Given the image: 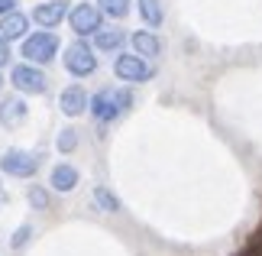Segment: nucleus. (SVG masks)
<instances>
[{
    "label": "nucleus",
    "instance_id": "17",
    "mask_svg": "<svg viewBox=\"0 0 262 256\" xmlns=\"http://www.w3.org/2000/svg\"><path fill=\"white\" fill-rule=\"evenodd\" d=\"M29 204L39 211H49V204H52V198H49V191L42 185H29Z\"/></svg>",
    "mask_w": 262,
    "mask_h": 256
},
{
    "label": "nucleus",
    "instance_id": "21",
    "mask_svg": "<svg viewBox=\"0 0 262 256\" xmlns=\"http://www.w3.org/2000/svg\"><path fill=\"white\" fill-rule=\"evenodd\" d=\"M10 55H13V52H10V43H7L4 36H0V68H7V65H10Z\"/></svg>",
    "mask_w": 262,
    "mask_h": 256
},
{
    "label": "nucleus",
    "instance_id": "18",
    "mask_svg": "<svg viewBox=\"0 0 262 256\" xmlns=\"http://www.w3.org/2000/svg\"><path fill=\"white\" fill-rule=\"evenodd\" d=\"M94 204H100V208H104L107 214H117V211H120L117 198H114V194H110L107 188H94Z\"/></svg>",
    "mask_w": 262,
    "mask_h": 256
},
{
    "label": "nucleus",
    "instance_id": "15",
    "mask_svg": "<svg viewBox=\"0 0 262 256\" xmlns=\"http://www.w3.org/2000/svg\"><path fill=\"white\" fill-rule=\"evenodd\" d=\"M136 4H139V16H143V23L149 29H159V26H162L165 13H162V4H159V0H136Z\"/></svg>",
    "mask_w": 262,
    "mask_h": 256
},
{
    "label": "nucleus",
    "instance_id": "12",
    "mask_svg": "<svg viewBox=\"0 0 262 256\" xmlns=\"http://www.w3.org/2000/svg\"><path fill=\"white\" fill-rule=\"evenodd\" d=\"M0 36H4L7 43H13V39H26L29 36V16L19 13V10L0 16Z\"/></svg>",
    "mask_w": 262,
    "mask_h": 256
},
{
    "label": "nucleus",
    "instance_id": "22",
    "mask_svg": "<svg viewBox=\"0 0 262 256\" xmlns=\"http://www.w3.org/2000/svg\"><path fill=\"white\" fill-rule=\"evenodd\" d=\"M19 0H0V16H7V13H13Z\"/></svg>",
    "mask_w": 262,
    "mask_h": 256
},
{
    "label": "nucleus",
    "instance_id": "14",
    "mask_svg": "<svg viewBox=\"0 0 262 256\" xmlns=\"http://www.w3.org/2000/svg\"><path fill=\"white\" fill-rule=\"evenodd\" d=\"M123 29H97L94 33V49L97 52H120L123 49Z\"/></svg>",
    "mask_w": 262,
    "mask_h": 256
},
{
    "label": "nucleus",
    "instance_id": "16",
    "mask_svg": "<svg viewBox=\"0 0 262 256\" xmlns=\"http://www.w3.org/2000/svg\"><path fill=\"white\" fill-rule=\"evenodd\" d=\"M97 7L104 16H114V19H126L129 13V0H97Z\"/></svg>",
    "mask_w": 262,
    "mask_h": 256
},
{
    "label": "nucleus",
    "instance_id": "3",
    "mask_svg": "<svg viewBox=\"0 0 262 256\" xmlns=\"http://www.w3.org/2000/svg\"><path fill=\"white\" fill-rule=\"evenodd\" d=\"M65 71L75 78H88L97 71V49L88 43V39H75L72 46L65 49Z\"/></svg>",
    "mask_w": 262,
    "mask_h": 256
},
{
    "label": "nucleus",
    "instance_id": "11",
    "mask_svg": "<svg viewBox=\"0 0 262 256\" xmlns=\"http://www.w3.org/2000/svg\"><path fill=\"white\" fill-rule=\"evenodd\" d=\"M78 182H81V172H78L72 162H58V166L52 169V175H49V185H52V191H58V194L75 191Z\"/></svg>",
    "mask_w": 262,
    "mask_h": 256
},
{
    "label": "nucleus",
    "instance_id": "2",
    "mask_svg": "<svg viewBox=\"0 0 262 256\" xmlns=\"http://www.w3.org/2000/svg\"><path fill=\"white\" fill-rule=\"evenodd\" d=\"M19 55H23L26 62H33V65H49L58 55V36L52 29H36V33H29L23 39Z\"/></svg>",
    "mask_w": 262,
    "mask_h": 256
},
{
    "label": "nucleus",
    "instance_id": "5",
    "mask_svg": "<svg viewBox=\"0 0 262 256\" xmlns=\"http://www.w3.org/2000/svg\"><path fill=\"white\" fill-rule=\"evenodd\" d=\"M68 26H72V33L78 39H88V36H94L97 29H104V13H100V7H94V4H75L68 10Z\"/></svg>",
    "mask_w": 262,
    "mask_h": 256
},
{
    "label": "nucleus",
    "instance_id": "13",
    "mask_svg": "<svg viewBox=\"0 0 262 256\" xmlns=\"http://www.w3.org/2000/svg\"><path fill=\"white\" fill-rule=\"evenodd\" d=\"M133 49H136V55H149V58H156V55H162V39H159L152 29H139V33H133Z\"/></svg>",
    "mask_w": 262,
    "mask_h": 256
},
{
    "label": "nucleus",
    "instance_id": "19",
    "mask_svg": "<svg viewBox=\"0 0 262 256\" xmlns=\"http://www.w3.org/2000/svg\"><path fill=\"white\" fill-rule=\"evenodd\" d=\"M55 146H58V152H65V156H68V152H75L78 149V133L75 130H62V133H58V140H55Z\"/></svg>",
    "mask_w": 262,
    "mask_h": 256
},
{
    "label": "nucleus",
    "instance_id": "23",
    "mask_svg": "<svg viewBox=\"0 0 262 256\" xmlns=\"http://www.w3.org/2000/svg\"><path fill=\"white\" fill-rule=\"evenodd\" d=\"M0 88H4V78H0Z\"/></svg>",
    "mask_w": 262,
    "mask_h": 256
},
{
    "label": "nucleus",
    "instance_id": "4",
    "mask_svg": "<svg viewBox=\"0 0 262 256\" xmlns=\"http://www.w3.org/2000/svg\"><path fill=\"white\" fill-rule=\"evenodd\" d=\"M10 85H13L19 94L36 97V94H46L49 91V78H46L42 65L23 62V65H13V71H10Z\"/></svg>",
    "mask_w": 262,
    "mask_h": 256
},
{
    "label": "nucleus",
    "instance_id": "8",
    "mask_svg": "<svg viewBox=\"0 0 262 256\" xmlns=\"http://www.w3.org/2000/svg\"><path fill=\"white\" fill-rule=\"evenodd\" d=\"M29 19H33L39 29H55L58 23L68 19V4L65 0H46V4H36Z\"/></svg>",
    "mask_w": 262,
    "mask_h": 256
},
{
    "label": "nucleus",
    "instance_id": "24",
    "mask_svg": "<svg viewBox=\"0 0 262 256\" xmlns=\"http://www.w3.org/2000/svg\"><path fill=\"white\" fill-rule=\"evenodd\" d=\"M0 191H4V188H0Z\"/></svg>",
    "mask_w": 262,
    "mask_h": 256
},
{
    "label": "nucleus",
    "instance_id": "10",
    "mask_svg": "<svg viewBox=\"0 0 262 256\" xmlns=\"http://www.w3.org/2000/svg\"><path fill=\"white\" fill-rule=\"evenodd\" d=\"M26 117H29V107L19 91L0 101V124L4 127H19V124H26Z\"/></svg>",
    "mask_w": 262,
    "mask_h": 256
},
{
    "label": "nucleus",
    "instance_id": "1",
    "mask_svg": "<svg viewBox=\"0 0 262 256\" xmlns=\"http://www.w3.org/2000/svg\"><path fill=\"white\" fill-rule=\"evenodd\" d=\"M133 107V94L126 88H100L94 97H91V117L97 124H114L117 117H123L126 110Z\"/></svg>",
    "mask_w": 262,
    "mask_h": 256
},
{
    "label": "nucleus",
    "instance_id": "7",
    "mask_svg": "<svg viewBox=\"0 0 262 256\" xmlns=\"http://www.w3.org/2000/svg\"><path fill=\"white\" fill-rule=\"evenodd\" d=\"M114 75L120 81H126V85H143V81H149L156 75V68L146 62L143 55H126V52H120L114 58Z\"/></svg>",
    "mask_w": 262,
    "mask_h": 256
},
{
    "label": "nucleus",
    "instance_id": "20",
    "mask_svg": "<svg viewBox=\"0 0 262 256\" xmlns=\"http://www.w3.org/2000/svg\"><path fill=\"white\" fill-rule=\"evenodd\" d=\"M29 233H33V227H29V224H23V227H19V230L13 233V240H10V243H13V250L26 247V243H29Z\"/></svg>",
    "mask_w": 262,
    "mask_h": 256
},
{
    "label": "nucleus",
    "instance_id": "9",
    "mask_svg": "<svg viewBox=\"0 0 262 256\" xmlns=\"http://www.w3.org/2000/svg\"><path fill=\"white\" fill-rule=\"evenodd\" d=\"M58 107H62L65 117H81L84 110L91 107V97H88V91L81 85H68L62 91V97H58Z\"/></svg>",
    "mask_w": 262,
    "mask_h": 256
},
{
    "label": "nucleus",
    "instance_id": "6",
    "mask_svg": "<svg viewBox=\"0 0 262 256\" xmlns=\"http://www.w3.org/2000/svg\"><path fill=\"white\" fill-rule=\"evenodd\" d=\"M39 166H42V159L29 149H7L0 156V172H7L13 179H33L39 172Z\"/></svg>",
    "mask_w": 262,
    "mask_h": 256
}]
</instances>
